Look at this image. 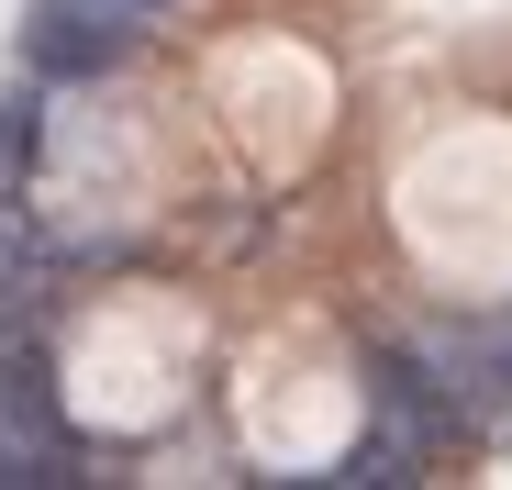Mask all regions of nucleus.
<instances>
[{"instance_id":"3","label":"nucleus","mask_w":512,"mask_h":490,"mask_svg":"<svg viewBox=\"0 0 512 490\" xmlns=\"http://www.w3.org/2000/svg\"><path fill=\"white\" fill-rule=\"evenodd\" d=\"M90 12H112V23H167L179 0H90Z\"/></svg>"},{"instance_id":"1","label":"nucleus","mask_w":512,"mask_h":490,"mask_svg":"<svg viewBox=\"0 0 512 490\" xmlns=\"http://www.w3.org/2000/svg\"><path fill=\"white\" fill-rule=\"evenodd\" d=\"M423 368H435V390L457 401L468 424H490L501 401H512V312H490V323H468V312H435V323H412L401 335Z\"/></svg>"},{"instance_id":"2","label":"nucleus","mask_w":512,"mask_h":490,"mask_svg":"<svg viewBox=\"0 0 512 490\" xmlns=\"http://www.w3.org/2000/svg\"><path fill=\"white\" fill-rule=\"evenodd\" d=\"M134 45H145V23H112V12H90V0H45V12L23 23V67L56 78V90L67 78H112Z\"/></svg>"}]
</instances>
